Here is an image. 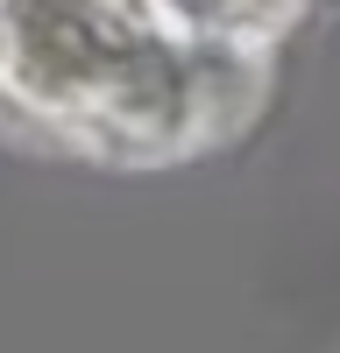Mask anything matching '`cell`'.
<instances>
[{"label": "cell", "mask_w": 340, "mask_h": 353, "mask_svg": "<svg viewBox=\"0 0 340 353\" xmlns=\"http://www.w3.org/2000/svg\"><path fill=\"white\" fill-rule=\"evenodd\" d=\"M255 50L198 36L163 0H0V99L121 163L227 134L255 99Z\"/></svg>", "instance_id": "1"}]
</instances>
